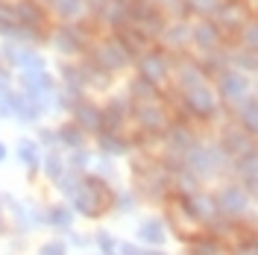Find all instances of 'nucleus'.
I'll list each match as a JSON object with an SVG mask.
<instances>
[{"instance_id": "nucleus-1", "label": "nucleus", "mask_w": 258, "mask_h": 255, "mask_svg": "<svg viewBox=\"0 0 258 255\" xmlns=\"http://www.w3.org/2000/svg\"><path fill=\"white\" fill-rule=\"evenodd\" d=\"M112 200L114 194L109 191V185L97 176H88L71 194V208H74V214H82V217H100L103 211L112 208Z\"/></svg>"}, {"instance_id": "nucleus-2", "label": "nucleus", "mask_w": 258, "mask_h": 255, "mask_svg": "<svg viewBox=\"0 0 258 255\" xmlns=\"http://www.w3.org/2000/svg\"><path fill=\"white\" fill-rule=\"evenodd\" d=\"M214 203H217L220 217L232 220V223H238L249 214V194L243 191V185H223L214 197Z\"/></svg>"}, {"instance_id": "nucleus-3", "label": "nucleus", "mask_w": 258, "mask_h": 255, "mask_svg": "<svg viewBox=\"0 0 258 255\" xmlns=\"http://www.w3.org/2000/svg\"><path fill=\"white\" fill-rule=\"evenodd\" d=\"M164 240H167V223L161 217H147L138 226V243H144L147 249H161Z\"/></svg>"}, {"instance_id": "nucleus-4", "label": "nucleus", "mask_w": 258, "mask_h": 255, "mask_svg": "<svg viewBox=\"0 0 258 255\" xmlns=\"http://www.w3.org/2000/svg\"><path fill=\"white\" fill-rule=\"evenodd\" d=\"M226 243L220 238H214L211 232H197L191 240H188V255H223Z\"/></svg>"}, {"instance_id": "nucleus-5", "label": "nucleus", "mask_w": 258, "mask_h": 255, "mask_svg": "<svg viewBox=\"0 0 258 255\" xmlns=\"http://www.w3.org/2000/svg\"><path fill=\"white\" fill-rule=\"evenodd\" d=\"M188 106H191L197 114L209 117V114L214 112V97L209 94V88H203V85H194V88H188Z\"/></svg>"}, {"instance_id": "nucleus-6", "label": "nucleus", "mask_w": 258, "mask_h": 255, "mask_svg": "<svg viewBox=\"0 0 258 255\" xmlns=\"http://www.w3.org/2000/svg\"><path fill=\"white\" fill-rule=\"evenodd\" d=\"M74 217H77V214H74V208H71V206H53V208L47 211V217H44V220H47L53 229L71 232V226H74Z\"/></svg>"}, {"instance_id": "nucleus-7", "label": "nucleus", "mask_w": 258, "mask_h": 255, "mask_svg": "<svg viewBox=\"0 0 258 255\" xmlns=\"http://www.w3.org/2000/svg\"><path fill=\"white\" fill-rule=\"evenodd\" d=\"M15 21L18 24H30V27H35V24L44 21V15H41V9H38L32 0H24V3L15 6Z\"/></svg>"}, {"instance_id": "nucleus-8", "label": "nucleus", "mask_w": 258, "mask_h": 255, "mask_svg": "<svg viewBox=\"0 0 258 255\" xmlns=\"http://www.w3.org/2000/svg\"><path fill=\"white\" fill-rule=\"evenodd\" d=\"M141 65H144V68H141V74H144L147 82H159L161 77H164V62H161L159 56H147Z\"/></svg>"}, {"instance_id": "nucleus-9", "label": "nucleus", "mask_w": 258, "mask_h": 255, "mask_svg": "<svg viewBox=\"0 0 258 255\" xmlns=\"http://www.w3.org/2000/svg\"><path fill=\"white\" fill-rule=\"evenodd\" d=\"M194 35H197V41H203V47H214V44H217V35H220V32H217V27H214V24L203 21V24H200V27L194 30Z\"/></svg>"}, {"instance_id": "nucleus-10", "label": "nucleus", "mask_w": 258, "mask_h": 255, "mask_svg": "<svg viewBox=\"0 0 258 255\" xmlns=\"http://www.w3.org/2000/svg\"><path fill=\"white\" fill-rule=\"evenodd\" d=\"M77 120H80V126L97 129L100 123H103V114H97L94 106H80V109H77Z\"/></svg>"}, {"instance_id": "nucleus-11", "label": "nucleus", "mask_w": 258, "mask_h": 255, "mask_svg": "<svg viewBox=\"0 0 258 255\" xmlns=\"http://www.w3.org/2000/svg\"><path fill=\"white\" fill-rule=\"evenodd\" d=\"M56 47L64 50V53L80 50V38H77V32H74V30H59V32H56Z\"/></svg>"}, {"instance_id": "nucleus-12", "label": "nucleus", "mask_w": 258, "mask_h": 255, "mask_svg": "<svg viewBox=\"0 0 258 255\" xmlns=\"http://www.w3.org/2000/svg\"><path fill=\"white\" fill-rule=\"evenodd\" d=\"M97 246H100V255H117L120 240L112 238L109 232H97Z\"/></svg>"}, {"instance_id": "nucleus-13", "label": "nucleus", "mask_w": 258, "mask_h": 255, "mask_svg": "<svg viewBox=\"0 0 258 255\" xmlns=\"http://www.w3.org/2000/svg\"><path fill=\"white\" fill-rule=\"evenodd\" d=\"M62 18H77L82 12V0H53Z\"/></svg>"}, {"instance_id": "nucleus-14", "label": "nucleus", "mask_w": 258, "mask_h": 255, "mask_svg": "<svg viewBox=\"0 0 258 255\" xmlns=\"http://www.w3.org/2000/svg\"><path fill=\"white\" fill-rule=\"evenodd\" d=\"M132 206H135V197H132L129 191H123V194H114V200H112V208H114V211L126 214V211H132Z\"/></svg>"}, {"instance_id": "nucleus-15", "label": "nucleus", "mask_w": 258, "mask_h": 255, "mask_svg": "<svg viewBox=\"0 0 258 255\" xmlns=\"http://www.w3.org/2000/svg\"><path fill=\"white\" fill-rule=\"evenodd\" d=\"M243 126L249 132H258V103H246L243 106Z\"/></svg>"}, {"instance_id": "nucleus-16", "label": "nucleus", "mask_w": 258, "mask_h": 255, "mask_svg": "<svg viewBox=\"0 0 258 255\" xmlns=\"http://www.w3.org/2000/svg\"><path fill=\"white\" fill-rule=\"evenodd\" d=\"M21 159H24L27 167H38V150H35V144H30V141L21 144Z\"/></svg>"}, {"instance_id": "nucleus-17", "label": "nucleus", "mask_w": 258, "mask_h": 255, "mask_svg": "<svg viewBox=\"0 0 258 255\" xmlns=\"http://www.w3.org/2000/svg\"><path fill=\"white\" fill-rule=\"evenodd\" d=\"M44 170H47L50 179H56V182H59V179L64 176V164H62V159H59V156H47V164H44Z\"/></svg>"}, {"instance_id": "nucleus-18", "label": "nucleus", "mask_w": 258, "mask_h": 255, "mask_svg": "<svg viewBox=\"0 0 258 255\" xmlns=\"http://www.w3.org/2000/svg\"><path fill=\"white\" fill-rule=\"evenodd\" d=\"M38 255H68V243L64 240H47V243H41Z\"/></svg>"}, {"instance_id": "nucleus-19", "label": "nucleus", "mask_w": 258, "mask_h": 255, "mask_svg": "<svg viewBox=\"0 0 258 255\" xmlns=\"http://www.w3.org/2000/svg\"><path fill=\"white\" fill-rule=\"evenodd\" d=\"M59 138H62L64 144H71V147H80V144H82L80 129H77V126H64L62 132H59Z\"/></svg>"}, {"instance_id": "nucleus-20", "label": "nucleus", "mask_w": 258, "mask_h": 255, "mask_svg": "<svg viewBox=\"0 0 258 255\" xmlns=\"http://www.w3.org/2000/svg\"><path fill=\"white\" fill-rule=\"evenodd\" d=\"M100 144H103V150H106V153H123V150H126V144L114 141V135H106Z\"/></svg>"}, {"instance_id": "nucleus-21", "label": "nucleus", "mask_w": 258, "mask_h": 255, "mask_svg": "<svg viewBox=\"0 0 258 255\" xmlns=\"http://www.w3.org/2000/svg\"><path fill=\"white\" fill-rule=\"evenodd\" d=\"M117 255H144V246H138V243H129V240H120Z\"/></svg>"}, {"instance_id": "nucleus-22", "label": "nucleus", "mask_w": 258, "mask_h": 255, "mask_svg": "<svg viewBox=\"0 0 258 255\" xmlns=\"http://www.w3.org/2000/svg\"><path fill=\"white\" fill-rule=\"evenodd\" d=\"M243 38H246V47L258 50V24H249V27L243 30Z\"/></svg>"}, {"instance_id": "nucleus-23", "label": "nucleus", "mask_w": 258, "mask_h": 255, "mask_svg": "<svg viewBox=\"0 0 258 255\" xmlns=\"http://www.w3.org/2000/svg\"><path fill=\"white\" fill-rule=\"evenodd\" d=\"M144 255H170V252H164V249H144Z\"/></svg>"}, {"instance_id": "nucleus-24", "label": "nucleus", "mask_w": 258, "mask_h": 255, "mask_svg": "<svg viewBox=\"0 0 258 255\" xmlns=\"http://www.w3.org/2000/svg\"><path fill=\"white\" fill-rule=\"evenodd\" d=\"M6 159V147H3V144H0V161Z\"/></svg>"}]
</instances>
